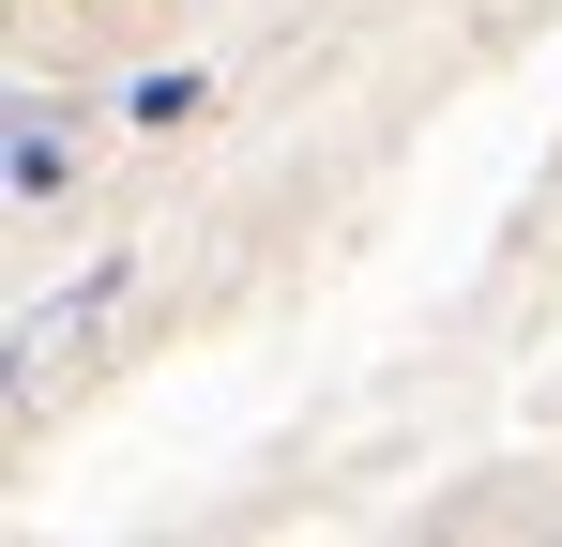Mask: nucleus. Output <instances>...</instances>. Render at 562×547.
<instances>
[{
	"label": "nucleus",
	"mask_w": 562,
	"mask_h": 547,
	"mask_svg": "<svg viewBox=\"0 0 562 547\" xmlns=\"http://www.w3.org/2000/svg\"><path fill=\"white\" fill-rule=\"evenodd\" d=\"M61 182H77V137H61V107H46V91H15V213H46Z\"/></svg>",
	"instance_id": "nucleus-1"
}]
</instances>
